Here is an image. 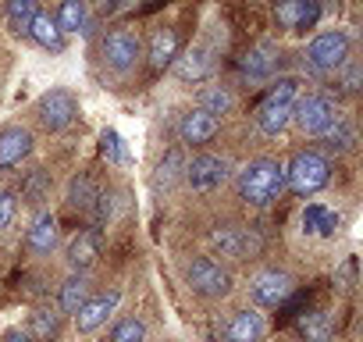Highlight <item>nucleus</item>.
<instances>
[{
  "label": "nucleus",
  "instance_id": "5701e85b",
  "mask_svg": "<svg viewBox=\"0 0 363 342\" xmlns=\"http://www.w3.org/2000/svg\"><path fill=\"white\" fill-rule=\"evenodd\" d=\"M54 18H57L61 33H89V4L86 0H61Z\"/></svg>",
  "mask_w": 363,
  "mask_h": 342
},
{
  "label": "nucleus",
  "instance_id": "1a4fd4ad",
  "mask_svg": "<svg viewBox=\"0 0 363 342\" xmlns=\"http://www.w3.org/2000/svg\"><path fill=\"white\" fill-rule=\"evenodd\" d=\"M143 57V43L135 33L128 29H114L107 40H104V61L114 68V72H128L135 68V61Z\"/></svg>",
  "mask_w": 363,
  "mask_h": 342
},
{
  "label": "nucleus",
  "instance_id": "7c9ffc66",
  "mask_svg": "<svg viewBox=\"0 0 363 342\" xmlns=\"http://www.w3.org/2000/svg\"><path fill=\"white\" fill-rule=\"evenodd\" d=\"M338 225V218L331 214V211H324V207H306V214H303V228L306 232H317V236H328L331 228Z\"/></svg>",
  "mask_w": 363,
  "mask_h": 342
},
{
  "label": "nucleus",
  "instance_id": "423d86ee",
  "mask_svg": "<svg viewBox=\"0 0 363 342\" xmlns=\"http://www.w3.org/2000/svg\"><path fill=\"white\" fill-rule=\"evenodd\" d=\"M40 121L47 132H65L75 118H79V100L68 89H47L40 96Z\"/></svg>",
  "mask_w": 363,
  "mask_h": 342
},
{
  "label": "nucleus",
  "instance_id": "9d476101",
  "mask_svg": "<svg viewBox=\"0 0 363 342\" xmlns=\"http://www.w3.org/2000/svg\"><path fill=\"white\" fill-rule=\"evenodd\" d=\"M211 250H218L221 257H232V260H246V257L260 253V236L246 232V228H214Z\"/></svg>",
  "mask_w": 363,
  "mask_h": 342
},
{
  "label": "nucleus",
  "instance_id": "f704fd0d",
  "mask_svg": "<svg viewBox=\"0 0 363 342\" xmlns=\"http://www.w3.org/2000/svg\"><path fill=\"white\" fill-rule=\"evenodd\" d=\"M296 93H299V82L296 79H278L267 89V100H289V104H296Z\"/></svg>",
  "mask_w": 363,
  "mask_h": 342
},
{
  "label": "nucleus",
  "instance_id": "c85d7f7f",
  "mask_svg": "<svg viewBox=\"0 0 363 342\" xmlns=\"http://www.w3.org/2000/svg\"><path fill=\"white\" fill-rule=\"evenodd\" d=\"M320 139H324V146H328L331 153H342V150H349V146H352V128H349V121L335 118V121L320 132Z\"/></svg>",
  "mask_w": 363,
  "mask_h": 342
},
{
  "label": "nucleus",
  "instance_id": "0eeeda50",
  "mask_svg": "<svg viewBox=\"0 0 363 342\" xmlns=\"http://www.w3.org/2000/svg\"><path fill=\"white\" fill-rule=\"evenodd\" d=\"M182 179H186L196 193H211V189L228 182V160L214 157V153H200V157L186 160V175Z\"/></svg>",
  "mask_w": 363,
  "mask_h": 342
},
{
  "label": "nucleus",
  "instance_id": "6ab92c4d",
  "mask_svg": "<svg viewBox=\"0 0 363 342\" xmlns=\"http://www.w3.org/2000/svg\"><path fill=\"white\" fill-rule=\"evenodd\" d=\"M26 33H29V36H33L43 50H54V54H61V50H65V33H61V26H57V18H54V15L36 11Z\"/></svg>",
  "mask_w": 363,
  "mask_h": 342
},
{
  "label": "nucleus",
  "instance_id": "aec40b11",
  "mask_svg": "<svg viewBox=\"0 0 363 342\" xmlns=\"http://www.w3.org/2000/svg\"><path fill=\"white\" fill-rule=\"evenodd\" d=\"M26 335H29V342H57V335H61V314L50 310V307L33 310L29 321H26Z\"/></svg>",
  "mask_w": 363,
  "mask_h": 342
},
{
  "label": "nucleus",
  "instance_id": "72a5a7b5",
  "mask_svg": "<svg viewBox=\"0 0 363 342\" xmlns=\"http://www.w3.org/2000/svg\"><path fill=\"white\" fill-rule=\"evenodd\" d=\"M100 150H104V157H107L111 164H121V160H125V146H121V136H118L114 128H104V132H100Z\"/></svg>",
  "mask_w": 363,
  "mask_h": 342
},
{
  "label": "nucleus",
  "instance_id": "7ed1b4c3",
  "mask_svg": "<svg viewBox=\"0 0 363 342\" xmlns=\"http://www.w3.org/2000/svg\"><path fill=\"white\" fill-rule=\"evenodd\" d=\"M186 285L196 292V296H207V299H225L232 292V275L211 260V257H193L186 264Z\"/></svg>",
  "mask_w": 363,
  "mask_h": 342
},
{
  "label": "nucleus",
  "instance_id": "473e14b6",
  "mask_svg": "<svg viewBox=\"0 0 363 342\" xmlns=\"http://www.w3.org/2000/svg\"><path fill=\"white\" fill-rule=\"evenodd\" d=\"M68 200H72V207H79V211H89L93 204H96V189H93V182L82 175V179H75L72 182V193H68Z\"/></svg>",
  "mask_w": 363,
  "mask_h": 342
},
{
  "label": "nucleus",
  "instance_id": "2eb2a0df",
  "mask_svg": "<svg viewBox=\"0 0 363 342\" xmlns=\"http://www.w3.org/2000/svg\"><path fill=\"white\" fill-rule=\"evenodd\" d=\"M178 136H182V143H189V146L211 143L218 136V118L207 114L203 107H196V111H189L186 118L178 121Z\"/></svg>",
  "mask_w": 363,
  "mask_h": 342
},
{
  "label": "nucleus",
  "instance_id": "393cba45",
  "mask_svg": "<svg viewBox=\"0 0 363 342\" xmlns=\"http://www.w3.org/2000/svg\"><path fill=\"white\" fill-rule=\"evenodd\" d=\"M86 299H89V282H86V275L75 271V275L61 285V310H65V314H75Z\"/></svg>",
  "mask_w": 363,
  "mask_h": 342
},
{
  "label": "nucleus",
  "instance_id": "20e7f679",
  "mask_svg": "<svg viewBox=\"0 0 363 342\" xmlns=\"http://www.w3.org/2000/svg\"><path fill=\"white\" fill-rule=\"evenodd\" d=\"M306 61L313 72H338L345 61H349V36L342 29H324L320 36L310 40L306 47Z\"/></svg>",
  "mask_w": 363,
  "mask_h": 342
},
{
  "label": "nucleus",
  "instance_id": "a211bd4d",
  "mask_svg": "<svg viewBox=\"0 0 363 342\" xmlns=\"http://www.w3.org/2000/svg\"><path fill=\"white\" fill-rule=\"evenodd\" d=\"M264 331H267L264 314H257V310H239V314H232V321H228V328H225V338H228V342H260Z\"/></svg>",
  "mask_w": 363,
  "mask_h": 342
},
{
  "label": "nucleus",
  "instance_id": "6e6552de",
  "mask_svg": "<svg viewBox=\"0 0 363 342\" xmlns=\"http://www.w3.org/2000/svg\"><path fill=\"white\" fill-rule=\"evenodd\" d=\"M317 18H320L317 0H274V22L285 33H306L317 26Z\"/></svg>",
  "mask_w": 363,
  "mask_h": 342
},
{
  "label": "nucleus",
  "instance_id": "c9c22d12",
  "mask_svg": "<svg viewBox=\"0 0 363 342\" xmlns=\"http://www.w3.org/2000/svg\"><path fill=\"white\" fill-rule=\"evenodd\" d=\"M15 221V193L0 189V228H8Z\"/></svg>",
  "mask_w": 363,
  "mask_h": 342
},
{
  "label": "nucleus",
  "instance_id": "bb28decb",
  "mask_svg": "<svg viewBox=\"0 0 363 342\" xmlns=\"http://www.w3.org/2000/svg\"><path fill=\"white\" fill-rule=\"evenodd\" d=\"M182 175H186V153H182V150L174 146V150H167V153H164V160L157 164V182L171 186V182H178Z\"/></svg>",
  "mask_w": 363,
  "mask_h": 342
},
{
  "label": "nucleus",
  "instance_id": "2f4dec72",
  "mask_svg": "<svg viewBox=\"0 0 363 342\" xmlns=\"http://www.w3.org/2000/svg\"><path fill=\"white\" fill-rule=\"evenodd\" d=\"M111 342H146V324L139 317H121L111 328Z\"/></svg>",
  "mask_w": 363,
  "mask_h": 342
},
{
  "label": "nucleus",
  "instance_id": "e433bc0d",
  "mask_svg": "<svg viewBox=\"0 0 363 342\" xmlns=\"http://www.w3.org/2000/svg\"><path fill=\"white\" fill-rule=\"evenodd\" d=\"M342 68H345V75H342L345 89H349V93H356V89H359V65H356V61H345Z\"/></svg>",
  "mask_w": 363,
  "mask_h": 342
},
{
  "label": "nucleus",
  "instance_id": "4468645a",
  "mask_svg": "<svg viewBox=\"0 0 363 342\" xmlns=\"http://www.w3.org/2000/svg\"><path fill=\"white\" fill-rule=\"evenodd\" d=\"M57 243H61L57 218H54L50 211L36 214V221H33V228H29V236H26V246H29V253H36V257H50V253L57 250Z\"/></svg>",
  "mask_w": 363,
  "mask_h": 342
},
{
  "label": "nucleus",
  "instance_id": "c756f323",
  "mask_svg": "<svg viewBox=\"0 0 363 342\" xmlns=\"http://www.w3.org/2000/svg\"><path fill=\"white\" fill-rule=\"evenodd\" d=\"M271 68H274V57H271L267 47H257V50H250V54L242 57V72H246L250 79H267Z\"/></svg>",
  "mask_w": 363,
  "mask_h": 342
},
{
  "label": "nucleus",
  "instance_id": "4be33fe9",
  "mask_svg": "<svg viewBox=\"0 0 363 342\" xmlns=\"http://www.w3.org/2000/svg\"><path fill=\"white\" fill-rule=\"evenodd\" d=\"M178 61V79H186V82H200L214 72V57L207 47H193L186 57H174Z\"/></svg>",
  "mask_w": 363,
  "mask_h": 342
},
{
  "label": "nucleus",
  "instance_id": "f3484780",
  "mask_svg": "<svg viewBox=\"0 0 363 342\" xmlns=\"http://www.w3.org/2000/svg\"><path fill=\"white\" fill-rule=\"evenodd\" d=\"M289 121H292V104L289 100H267L264 96V104L257 107V128L264 136H281L289 128Z\"/></svg>",
  "mask_w": 363,
  "mask_h": 342
},
{
  "label": "nucleus",
  "instance_id": "f03ea898",
  "mask_svg": "<svg viewBox=\"0 0 363 342\" xmlns=\"http://www.w3.org/2000/svg\"><path fill=\"white\" fill-rule=\"evenodd\" d=\"M328 179H331V164H328V157L317 153V150H299V153L289 160V167H285V186H289L292 193H299V197L320 193V189L328 186Z\"/></svg>",
  "mask_w": 363,
  "mask_h": 342
},
{
  "label": "nucleus",
  "instance_id": "ddd939ff",
  "mask_svg": "<svg viewBox=\"0 0 363 342\" xmlns=\"http://www.w3.org/2000/svg\"><path fill=\"white\" fill-rule=\"evenodd\" d=\"M29 153H33V132L29 128H22V125L0 128V171L18 167Z\"/></svg>",
  "mask_w": 363,
  "mask_h": 342
},
{
  "label": "nucleus",
  "instance_id": "412c9836",
  "mask_svg": "<svg viewBox=\"0 0 363 342\" xmlns=\"http://www.w3.org/2000/svg\"><path fill=\"white\" fill-rule=\"evenodd\" d=\"M146 57H150V65H153L157 72H164V68L178 57V33H174V29H157V33L150 36Z\"/></svg>",
  "mask_w": 363,
  "mask_h": 342
},
{
  "label": "nucleus",
  "instance_id": "cd10ccee",
  "mask_svg": "<svg viewBox=\"0 0 363 342\" xmlns=\"http://www.w3.org/2000/svg\"><path fill=\"white\" fill-rule=\"evenodd\" d=\"M200 107H203L207 114L221 118V114H228V111L235 107V96H232L228 89H221V86H211V89L200 93Z\"/></svg>",
  "mask_w": 363,
  "mask_h": 342
},
{
  "label": "nucleus",
  "instance_id": "f8f14e48",
  "mask_svg": "<svg viewBox=\"0 0 363 342\" xmlns=\"http://www.w3.org/2000/svg\"><path fill=\"white\" fill-rule=\"evenodd\" d=\"M292 278L285 275V271H264V275H257L253 278V285H250V296H253V303L257 307H281L289 296H292Z\"/></svg>",
  "mask_w": 363,
  "mask_h": 342
},
{
  "label": "nucleus",
  "instance_id": "dca6fc26",
  "mask_svg": "<svg viewBox=\"0 0 363 342\" xmlns=\"http://www.w3.org/2000/svg\"><path fill=\"white\" fill-rule=\"evenodd\" d=\"M96 257H100V243H96L93 232H75L72 243L65 246V260H68V267L79 271V275H86V271L96 264Z\"/></svg>",
  "mask_w": 363,
  "mask_h": 342
},
{
  "label": "nucleus",
  "instance_id": "a878e982",
  "mask_svg": "<svg viewBox=\"0 0 363 342\" xmlns=\"http://www.w3.org/2000/svg\"><path fill=\"white\" fill-rule=\"evenodd\" d=\"M36 11H40V0H4V15H8L11 29H18V33L29 29Z\"/></svg>",
  "mask_w": 363,
  "mask_h": 342
},
{
  "label": "nucleus",
  "instance_id": "4c0bfd02",
  "mask_svg": "<svg viewBox=\"0 0 363 342\" xmlns=\"http://www.w3.org/2000/svg\"><path fill=\"white\" fill-rule=\"evenodd\" d=\"M0 342H29V335H26V331H18V328H11V331H8L4 338H0Z\"/></svg>",
  "mask_w": 363,
  "mask_h": 342
},
{
  "label": "nucleus",
  "instance_id": "b1692460",
  "mask_svg": "<svg viewBox=\"0 0 363 342\" xmlns=\"http://www.w3.org/2000/svg\"><path fill=\"white\" fill-rule=\"evenodd\" d=\"M296 328H299V335H303V342H328V338H331V317H328L324 310H313V314H303Z\"/></svg>",
  "mask_w": 363,
  "mask_h": 342
},
{
  "label": "nucleus",
  "instance_id": "f257e3e1",
  "mask_svg": "<svg viewBox=\"0 0 363 342\" xmlns=\"http://www.w3.org/2000/svg\"><path fill=\"white\" fill-rule=\"evenodd\" d=\"M285 189V164L274 157H257L239 171V193L250 204H271Z\"/></svg>",
  "mask_w": 363,
  "mask_h": 342
},
{
  "label": "nucleus",
  "instance_id": "9b49d317",
  "mask_svg": "<svg viewBox=\"0 0 363 342\" xmlns=\"http://www.w3.org/2000/svg\"><path fill=\"white\" fill-rule=\"evenodd\" d=\"M121 303V292H100V296H89L79 310H75V331L79 335H93L96 328L107 324V317L114 314V307Z\"/></svg>",
  "mask_w": 363,
  "mask_h": 342
},
{
  "label": "nucleus",
  "instance_id": "39448f33",
  "mask_svg": "<svg viewBox=\"0 0 363 342\" xmlns=\"http://www.w3.org/2000/svg\"><path fill=\"white\" fill-rule=\"evenodd\" d=\"M335 118H338V107H335V100L324 96V93H310V96H303V100L292 104V121H296L299 132H306V136H320Z\"/></svg>",
  "mask_w": 363,
  "mask_h": 342
}]
</instances>
